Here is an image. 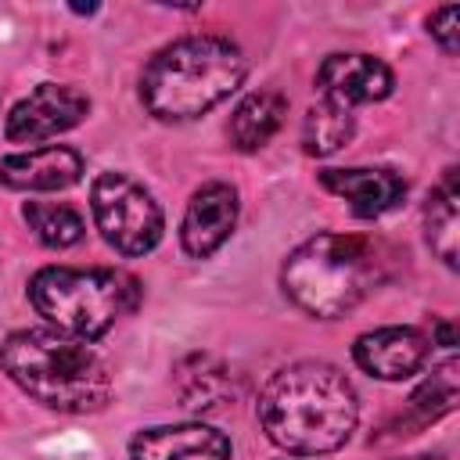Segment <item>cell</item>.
Here are the masks:
<instances>
[{
    "mask_svg": "<svg viewBox=\"0 0 460 460\" xmlns=\"http://www.w3.org/2000/svg\"><path fill=\"white\" fill-rule=\"evenodd\" d=\"M359 420L352 381L320 359H302L277 370L259 395V424L266 438L295 456L341 449Z\"/></svg>",
    "mask_w": 460,
    "mask_h": 460,
    "instance_id": "obj_1",
    "label": "cell"
},
{
    "mask_svg": "<svg viewBox=\"0 0 460 460\" xmlns=\"http://www.w3.org/2000/svg\"><path fill=\"white\" fill-rule=\"evenodd\" d=\"M4 374L40 406L58 413H97L111 399V377L101 356L54 327H25L0 345Z\"/></svg>",
    "mask_w": 460,
    "mask_h": 460,
    "instance_id": "obj_2",
    "label": "cell"
},
{
    "mask_svg": "<svg viewBox=\"0 0 460 460\" xmlns=\"http://www.w3.org/2000/svg\"><path fill=\"white\" fill-rule=\"evenodd\" d=\"M248 75L234 40L194 32L165 43L140 75V101L162 122H187L223 104Z\"/></svg>",
    "mask_w": 460,
    "mask_h": 460,
    "instance_id": "obj_3",
    "label": "cell"
},
{
    "mask_svg": "<svg viewBox=\"0 0 460 460\" xmlns=\"http://www.w3.org/2000/svg\"><path fill=\"white\" fill-rule=\"evenodd\" d=\"M385 277L381 244L359 234H316L302 241L284 270V295L309 316L331 320L359 305Z\"/></svg>",
    "mask_w": 460,
    "mask_h": 460,
    "instance_id": "obj_4",
    "label": "cell"
},
{
    "mask_svg": "<svg viewBox=\"0 0 460 460\" xmlns=\"http://www.w3.org/2000/svg\"><path fill=\"white\" fill-rule=\"evenodd\" d=\"M29 302L47 323H54V331L90 341L140 305V280L126 270L104 266H47L29 280Z\"/></svg>",
    "mask_w": 460,
    "mask_h": 460,
    "instance_id": "obj_5",
    "label": "cell"
},
{
    "mask_svg": "<svg viewBox=\"0 0 460 460\" xmlns=\"http://www.w3.org/2000/svg\"><path fill=\"white\" fill-rule=\"evenodd\" d=\"M90 212L101 237L119 255H147L162 241L165 216L155 194L129 172H97L90 183Z\"/></svg>",
    "mask_w": 460,
    "mask_h": 460,
    "instance_id": "obj_6",
    "label": "cell"
},
{
    "mask_svg": "<svg viewBox=\"0 0 460 460\" xmlns=\"http://www.w3.org/2000/svg\"><path fill=\"white\" fill-rule=\"evenodd\" d=\"M86 111H90V97L83 90L65 86V83H40L32 93H25L11 108L4 122V137L11 144H43L79 126Z\"/></svg>",
    "mask_w": 460,
    "mask_h": 460,
    "instance_id": "obj_7",
    "label": "cell"
},
{
    "mask_svg": "<svg viewBox=\"0 0 460 460\" xmlns=\"http://www.w3.org/2000/svg\"><path fill=\"white\" fill-rule=\"evenodd\" d=\"M395 86L392 68L374 58V54H327L316 68V90L323 101L338 104V108H356V104H374L385 101Z\"/></svg>",
    "mask_w": 460,
    "mask_h": 460,
    "instance_id": "obj_8",
    "label": "cell"
},
{
    "mask_svg": "<svg viewBox=\"0 0 460 460\" xmlns=\"http://www.w3.org/2000/svg\"><path fill=\"white\" fill-rule=\"evenodd\" d=\"M237 226V190L230 183H201L183 212L180 223V244L190 259H208L223 248V241Z\"/></svg>",
    "mask_w": 460,
    "mask_h": 460,
    "instance_id": "obj_9",
    "label": "cell"
},
{
    "mask_svg": "<svg viewBox=\"0 0 460 460\" xmlns=\"http://www.w3.org/2000/svg\"><path fill=\"white\" fill-rule=\"evenodd\" d=\"M431 341L417 327H377L356 338L352 359L377 381H406L428 363Z\"/></svg>",
    "mask_w": 460,
    "mask_h": 460,
    "instance_id": "obj_10",
    "label": "cell"
},
{
    "mask_svg": "<svg viewBox=\"0 0 460 460\" xmlns=\"http://www.w3.org/2000/svg\"><path fill=\"white\" fill-rule=\"evenodd\" d=\"M230 438L208 424H158L129 438V460H230Z\"/></svg>",
    "mask_w": 460,
    "mask_h": 460,
    "instance_id": "obj_11",
    "label": "cell"
},
{
    "mask_svg": "<svg viewBox=\"0 0 460 460\" xmlns=\"http://www.w3.org/2000/svg\"><path fill=\"white\" fill-rule=\"evenodd\" d=\"M83 176V155L65 144L29 147L18 155L0 158V183L11 190H65L79 183Z\"/></svg>",
    "mask_w": 460,
    "mask_h": 460,
    "instance_id": "obj_12",
    "label": "cell"
},
{
    "mask_svg": "<svg viewBox=\"0 0 460 460\" xmlns=\"http://www.w3.org/2000/svg\"><path fill=\"white\" fill-rule=\"evenodd\" d=\"M320 183L363 219L385 216L406 198V180L395 169H323Z\"/></svg>",
    "mask_w": 460,
    "mask_h": 460,
    "instance_id": "obj_13",
    "label": "cell"
},
{
    "mask_svg": "<svg viewBox=\"0 0 460 460\" xmlns=\"http://www.w3.org/2000/svg\"><path fill=\"white\" fill-rule=\"evenodd\" d=\"M284 115H288L284 93H277V90H255V93H248L234 108V115H230V144L237 151H259L284 126Z\"/></svg>",
    "mask_w": 460,
    "mask_h": 460,
    "instance_id": "obj_14",
    "label": "cell"
},
{
    "mask_svg": "<svg viewBox=\"0 0 460 460\" xmlns=\"http://www.w3.org/2000/svg\"><path fill=\"white\" fill-rule=\"evenodd\" d=\"M424 230H428V244L435 248V255L453 270L456 266V241H460V187H456V169H446L442 183L428 194Z\"/></svg>",
    "mask_w": 460,
    "mask_h": 460,
    "instance_id": "obj_15",
    "label": "cell"
},
{
    "mask_svg": "<svg viewBox=\"0 0 460 460\" xmlns=\"http://www.w3.org/2000/svg\"><path fill=\"white\" fill-rule=\"evenodd\" d=\"M230 370L212 356H190L180 367V399L190 410H216L230 395Z\"/></svg>",
    "mask_w": 460,
    "mask_h": 460,
    "instance_id": "obj_16",
    "label": "cell"
},
{
    "mask_svg": "<svg viewBox=\"0 0 460 460\" xmlns=\"http://www.w3.org/2000/svg\"><path fill=\"white\" fill-rule=\"evenodd\" d=\"M456 406V363H442L420 388H413V395L406 399V420H402V435L446 417Z\"/></svg>",
    "mask_w": 460,
    "mask_h": 460,
    "instance_id": "obj_17",
    "label": "cell"
},
{
    "mask_svg": "<svg viewBox=\"0 0 460 460\" xmlns=\"http://www.w3.org/2000/svg\"><path fill=\"white\" fill-rule=\"evenodd\" d=\"M22 219L29 223L36 241L47 244V248H72L86 230L83 216L65 201H25Z\"/></svg>",
    "mask_w": 460,
    "mask_h": 460,
    "instance_id": "obj_18",
    "label": "cell"
},
{
    "mask_svg": "<svg viewBox=\"0 0 460 460\" xmlns=\"http://www.w3.org/2000/svg\"><path fill=\"white\" fill-rule=\"evenodd\" d=\"M356 122H352V111L349 108H338L331 101H320L316 108L305 111V122H302V147L305 155L313 158H327L334 155L341 144H349Z\"/></svg>",
    "mask_w": 460,
    "mask_h": 460,
    "instance_id": "obj_19",
    "label": "cell"
},
{
    "mask_svg": "<svg viewBox=\"0 0 460 460\" xmlns=\"http://www.w3.org/2000/svg\"><path fill=\"white\" fill-rule=\"evenodd\" d=\"M456 22H460V7H456V4H446V7L431 11V18H428V32L435 36V43H438L446 54H456V50H460Z\"/></svg>",
    "mask_w": 460,
    "mask_h": 460,
    "instance_id": "obj_20",
    "label": "cell"
},
{
    "mask_svg": "<svg viewBox=\"0 0 460 460\" xmlns=\"http://www.w3.org/2000/svg\"><path fill=\"white\" fill-rule=\"evenodd\" d=\"M435 338H438L442 349H453V345H456V327H453V320H438V323H435Z\"/></svg>",
    "mask_w": 460,
    "mask_h": 460,
    "instance_id": "obj_21",
    "label": "cell"
},
{
    "mask_svg": "<svg viewBox=\"0 0 460 460\" xmlns=\"http://www.w3.org/2000/svg\"><path fill=\"white\" fill-rule=\"evenodd\" d=\"M402 460H442V456H431V453H420V456H402Z\"/></svg>",
    "mask_w": 460,
    "mask_h": 460,
    "instance_id": "obj_22",
    "label": "cell"
}]
</instances>
